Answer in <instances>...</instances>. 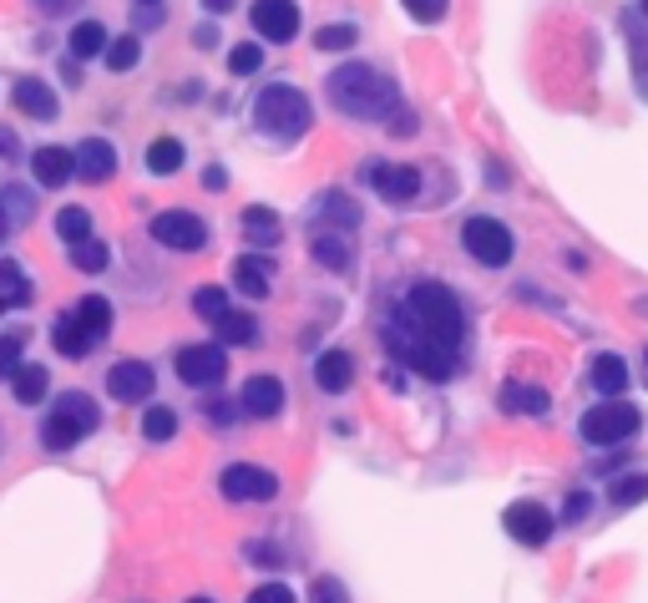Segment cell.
<instances>
[{"label":"cell","mask_w":648,"mask_h":603,"mask_svg":"<svg viewBox=\"0 0 648 603\" xmlns=\"http://www.w3.org/2000/svg\"><path fill=\"white\" fill-rule=\"evenodd\" d=\"M381 340L396 366H411L426 381H451L466 350V309L441 280H415L381 324Z\"/></svg>","instance_id":"cell-1"},{"label":"cell","mask_w":648,"mask_h":603,"mask_svg":"<svg viewBox=\"0 0 648 603\" xmlns=\"http://www.w3.org/2000/svg\"><path fill=\"white\" fill-rule=\"evenodd\" d=\"M324 91H329V107L354 122H390L400 107H406L396 76L381 72V66H370V61H345V66H335V72L324 76Z\"/></svg>","instance_id":"cell-2"},{"label":"cell","mask_w":648,"mask_h":603,"mask_svg":"<svg viewBox=\"0 0 648 603\" xmlns=\"http://www.w3.org/2000/svg\"><path fill=\"white\" fill-rule=\"evenodd\" d=\"M253 127H259V137H269V143H299V137L314 127V107L310 97L295 87V82H269L259 97H253Z\"/></svg>","instance_id":"cell-3"},{"label":"cell","mask_w":648,"mask_h":603,"mask_svg":"<svg viewBox=\"0 0 648 603\" xmlns=\"http://www.w3.org/2000/svg\"><path fill=\"white\" fill-rule=\"evenodd\" d=\"M97 427H102V406H97L87 391H61L57 406H51L41 421V446L46 452H72V446H82V436H91Z\"/></svg>","instance_id":"cell-4"},{"label":"cell","mask_w":648,"mask_h":603,"mask_svg":"<svg viewBox=\"0 0 648 603\" xmlns=\"http://www.w3.org/2000/svg\"><path fill=\"white\" fill-rule=\"evenodd\" d=\"M461 249L472 254L482 269H507L516 259V234L491 213H472L461 223Z\"/></svg>","instance_id":"cell-5"},{"label":"cell","mask_w":648,"mask_h":603,"mask_svg":"<svg viewBox=\"0 0 648 603\" xmlns=\"http://www.w3.org/2000/svg\"><path fill=\"white\" fill-rule=\"evenodd\" d=\"M638 427H644L638 406H628V401H619V396H603V406H588V411H583L577 436L588 446H619V442H628Z\"/></svg>","instance_id":"cell-6"},{"label":"cell","mask_w":648,"mask_h":603,"mask_svg":"<svg viewBox=\"0 0 648 603\" xmlns=\"http://www.w3.org/2000/svg\"><path fill=\"white\" fill-rule=\"evenodd\" d=\"M360 177H365L370 188L381 193L390 208H411L415 198H421V168L415 162H385V158H370L365 168H360Z\"/></svg>","instance_id":"cell-7"},{"label":"cell","mask_w":648,"mask_h":603,"mask_svg":"<svg viewBox=\"0 0 648 603\" xmlns=\"http://www.w3.org/2000/svg\"><path fill=\"white\" fill-rule=\"evenodd\" d=\"M173 376L188 391H213L228 376V355H223V345H183L173 355Z\"/></svg>","instance_id":"cell-8"},{"label":"cell","mask_w":648,"mask_h":603,"mask_svg":"<svg viewBox=\"0 0 648 603\" xmlns=\"http://www.w3.org/2000/svg\"><path fill=\"white\" fill-rule=\"evenodd\" d=\"M152 244H162V249L173 254H198L208 249V223L198 219V213H188V208H167V213H158V219L148 223Z\"/></svg>","instance_id":"cell-9"},{"label":"cell","mask_w":648,"mask_h":603,"mask_svg":"<svg viewBox=\"0 0 648 603\" xmlns=\"http://www.w3.org/2000/svg\"><path fill=\"white\" fill-rule=\"evenodd\" d=\"M279 477H274V471L269 467H253V462H234V467H223L219 471V492L228 502H274L279 497Z\"/></svg>","instance_id":"cell-10"},{"label":"cell","mask_w":648,"mask_h":603,"mask_svg":"<svg viewBox=\"0 0 648 603\" xmlns=\"http://www.w3.org/2000/svg\"><path fill=\"white\" fill-rule=\"evenodd\" d=\"M501 528H507V538L522 547H547V538H552V528H558V517L547 513L537 497H522L512 502L507 513H501Z\"/></svg>","instance_id":"cell-11"},{"label":"cell","mask_w":648,"mask_h":603,"mask_svg":"<svg viewBox=\"0 0 648 603\" xmlns=\"http://www.w3.org/2000/svg\"><path fill=\"white\" fill-rule=\"evenodd\" d=\"M249 21L259 30V41L269 46H289L299 36V0H253L249 5Z\"/></svg>","instance_id":"cell-12"},{"label":"cell","mask_w":648,"mask_h":603,"mask_svg":"<svg viewBox=\"0 0 648 603\" xmlns=\"http://www.w3.org/2000/svg\"><path fill=\"white\" fill-rule=\"evenodd\" d=\"M152 391H158V370L148 360H117L107 370V396L122 406H148Z\"/></svg>","instance_id":"cell-13"},{"label":"cell","mask_w":648,"mask_h":603,"mask_svg":"<svg viewBox=\"0 0 648 603\" xmlns=\"http://www.w3.org/2000/svg\"><path fill=\"white\" fill-rule=\"evenodd\" d=\"M238 406H244V416H253V421H274V416H284V406H289V391H284L279 376H249L244 391H238Z\"/></svg>","instance_id":"cell-14"},{"label":"cell","mask_w":648,"mask_h":603,"mask_svg":"<svg viewBox=\"0 0 648 603\" xmlns=\"http://www.w3.org/2000/svg\"><path fill=\"white\" fill-rule=\"evenodd\" d=\"M619 30H623V46H628V66H634V87L638 97L648 102V15L638 11H623L619 15Z\"/></svg>","instance_id":"cell-15"},{"label":"cell","mask_w":648,"mask_h":603,"mask_svg":"<svg viewBox=\"0 0 648 603\" xmlns=\"http://www.w3.org/2000/svg\"><path fill=\"white\" fill-rule=\"evenodd\" d=\"M11 102H15V112H21V118H30V122H57L61 118L57 91L46 87V82H36V76H15Z\"/></svg>","instance_id":"cell-16"},{"label":"cell","mask_w":648,"mask_h":603,"mask_svg":"<svg viewBox=\"0 0 648 603\" xmlns=\"http://www.w3.org/2000/svg\"><path fill=\"white\" fill-rule=\"evenodd\" d=\"M314 385H320L324 396H345L354 385V355L350 350H320L314 355V366H310Z\"/></svg>","instance_id":"cell-17"},{"label":"cell","mask_w":648,"mask_h":603,"mask_svg":"<svg viewBox=\"0 0 648 603\" xmlns=\"http://www.w3.org/2000/svg\"><path fill=\"white\" fill-rule=\"evenodd\" d=\"M76 152V177L82 183H107V177L117 173V148L107 143V137H82V148Z\"/></svg>","instance_id":"cell-18"},{"label":"cell","mask_w":648,"mask_h":603,"mask_svg":"<svg viewBox=\"0 0 648 603\" xmlns=\"http://www.w3.org/2000/svg\"><path fill=\"white\" fill-rule=\"evenodd\" d=\"M51 345H57V355H66V360H87V355L97 350L102 340L91 335L87 324H82L72 309H66V315H57V320H51Z\"/></svg>","instance_id":"cell-19"},{"label":"cell","mask_w":648,"mask_h":603,"mask_svg":"<svg viewBox=\"0 0 648 603\" xmlns=\"http://www.w3.org/2000/svg\"><path fill=\"white\" fill-rule=\"evenodd\" d=\"M30 177L41 188H66L76 177V152L72 148H36L30 152Z\"/></svg>","instance_id":"cell-20"},{"label":"cell","mask_w":648,"mask_h":603,"mask_svg":"<svg viewBox=\"0 0 648 603\" xmlns=\"http://www.w3.org/2000/svg\"><path fill=\"white\" fill-rule=\"evenodd\" d=\"M234 290L249 299H269V290H274V259H264V254H238Z\"/></svg>","instance_id":"cell-21"},{"label":"cell","mask_w":648,"mask_h":603,"mask_svg":"<svg viewBox=\"0 0 648 603\" xmlns=\"http://www.w3.org/2000/svg\"><path fill=\"white\" fill-rule=\"evenodd\" d=\"M238 234H244V244H259V249H274L284 238V219L274 213L269 204H253L244 208V219H238Z\"/></svg>","instance_id":"cell-22"},{"label":"cell","mask_w":648,"mask_h":603,"mask_svg":"<svg viewBox=\"0 0 648 603\" xmlns=\"http://www.w3.org/2000/svg\"><path fill=\"white\" fill-rule=\"evenodd\" d=\"M497 406L507 416H547V406H552V396H547L543 385H527V381H507L497 391Z\"/></svg>","instance_id":"cell-23"},{"label":"cell","mask_w":648,"mask_h":603,"mask_svg":"<svg viewBox=\"0 0 648 603\" xmlns=\"http://www.w3.org/2000/svg\"><path fill=\"white\" fill-rule=\"evenodd\" d=\"M588 385L598 391V396H623V391H628V360L613 355V350L593 355L588 360Z\"/></svg>","instance_id":"cell-24"},{"label":"cell","mask_w":648,"mask_h":603,"mask_svg":"<svg viewBox=\"0 0 648 603\" xmlns=\"http://www.w3.org/2000/svg\"><path fill=\"white\" fill-rule=\"evenodd\" d=\"M310 254H314V264L335 269V274H345V269L354 264V249H350V234H345V229H324V234H314Z\"/></svg>","instance_id":"cell-25"},{"label":"cell","mask_w":648,"mask_h":603,"mask_svg":"<svg viewBox=\"0 0 648 603\" xmlns=\"http://www.w3.org/2000/svg\"><path fill=\"white\" fill-rule=\"evenodd\" d=\"M46 391H51V370L46 366H30V360H21L11 376V396L15 406H41Z\"/></svg>","instance_id":"cell-26"},{"label":"cell","mask_w":648,"mask_h":603,"mask_svg":"<svg viewBox=\"0 0 648 603\" xmlns=\"http://www.w3.org/2000/svg\"><path fill=\"white\" fill-rule=\"evenodd\" d=\"M30 274L15 259H0V315H11V309H26L30 305Z\"/></svg>","instance_id":"cell-27"},{"label":"cell","mask_w":648,"mask_h":603,"mask_svg":"<svg viewBox=\"0 0 648 603\" xmlns=\"http://www.w3.org/2000/svg\"><path fill=\"white\" fill-rule=\"evenodd\" d=\"M107 41H112V36H107L102 21H76L72 36H66V51H72L76 61H91V57H102L107 51Z\"/></svg>","instance_id":"cell-28"},{"label":"cell","mask_w":648,"mask_h":603,"mask_svg":"<svg viewBox=\"0 0 648 603\" xmlns=\"http://www.w3.org/2000/svg\"><path fill=\"white\" fill-rule=\"evenodd\" d=\"M223 345H259V320L249 309H223V320H213Z\"/></svg>","instance_id":"cell-29"},{"label":"cell","mask_w":648,"mask_h":603,"mask_svg":"<svg viewBox=\"0 0 648 603\" xmlns=\"http://www.w3.org/2000/svg\"><path fill=\"white\" fill-rule=\"evenodd\" d=\"M320 219H324V223H335V229H345V234H350V229H360V219H365V213H360V208L350 204V193L329 188V193H320Z\"/></svg>","instance_id":"cell-30"},{"label":"cell","mask_w":648,"mask_h":603,"mask_svg":"<svg viewBox=\"0 0 648 603\" xmlns=\"http://www.w3.org/2000/svg\"><path fill=\"white\" fill-rule=\"evenodd\" d=\"M183 158H188V152H183L177 137H152L148 143V173L152 177H173L177 168H183Z\"/></svg>","instance_id":"cell-31"},{"label":"cell","mask_w":648,"mask_h":603,"mask_svg":"<svg viewBox=\"0 0 648 603\" xmlns=\"http://www.w3.org/2000/svg\"><path fill=\"white\" fill-rule=\"evenodd\" d=\"M72 315L87 324L97 340H107V330H112V299H102V295H82L72 305Z\"/></svg>","instance_id":"cell-32"},{"label":"cell","mask_w":648,"mask_h":603,"mask_svg":"<svg viewBox=\"0 0 648 603\" xmlns=\"http://www.w3.org/2000/svg\"><path fill=\"white\" fill-rule=\"evenodd\" d=\"M102 61H107V72H133L137 61H142V41H137V30H127V36H112L107 41V51H102Z\"/></svg>","instance_id":"cell-33"},{"label":"cell","mask_w":648,"mask_h":603,"mask_svg":"<svg viewBox=\"0 0 648 603\" xmlns=\"http://www.w3.org/2000/svg\"><path fill=\"white\" fill-rule=\"evenodd\" d=\"M107 264H112V249H107L102 238H82V244H72V269H82V274H102Z\"/></svg>","instance_id":"cell-34"},{"label":"cell","mask_w":648,"mask_h":603,"mask_svg":"<svg viewBox=\"0 0 648 603\" xmlns=\"http://www.w3.org/2000/svg\"><path fill=\"white\" fill-rule=\"evenodd\" d=\"M142 436H148L152 446L173 442L177 436V411L173 406H148V416H142Z\"/></svg>","instance_id":"cell-35"},{"label":"cell","mask_w":648,"mask_h":603,"mask_svg":"<svg viewBox=\"0 0 648 603\" xmlns=\"http://www.w3.org/2000/svg\"><path fill=\"white\" fill-rule=\"evenodd\" d=\"M57 234L66 238V244H82V238H91V213L87 208H61L57 213Z\"/></svg>","instance_id":"cell-36"},{"label":"cell","mask_w":648,"mask_h":603,"mask_svg":"<svg viewBox=\"0 0 648 603\" xmlns=\"http://www.w3.org/2000/svg\"><path fill=\"white\" fill-rule=\"evenodd\" d=\"M608 497H613V507H638V502H648V471H634V477H619Z\"/></svg>","instance_id":"cell-37"},{"label":"cell","mask_w":648,"mask_h":603,"mask_svg":"<svg viewBox=\"0 0 648 603\" xmlns=\"http://www.w3.org/2000/svg\"><path fill=\"white\" fill-rule=\"evenodd\" d=\"M223 309H228V295H223L219 284H203V290H192V315L198 320H223Z\"/></svg>","instance_id":"cell-38"},{"label":"cell","mask_w":648,"mask_h":603,"mask_svg":"<svg viewBox=\"0 0 648 603\" xmlns=\"http://www.w3.org/2000/svg\"><path fill=\"white\" fill-rule=\"evenodd\" d=\"M354 41H360V30H354L350 21H335V26L314 30V46H320V51H350Z\"/></svg>","instance_id":"cell-39"},{"label":"cell","mask_w":648,"mask_h":603,"mask_svg":"<svg viewBox=\"0 0 648 603\" xmlns=\"http://www.w3.org/2000/svg\"><path fill=\"white\" fill-rule=\"evenodd\" d=\"M259 66H264V46H259V41H244V46L228 51V72H234V76H253Z\"/></svg>","instance_id":"cell-40"},{"label":"cell","mask_w":648,"mask_h":603,"mask_svg":"<svg viewBox=\"0 0 648 603\" xmlns=\"http://www.w3.org/2000/svg\"><path fill=\"white\" fill-rule=\"evenodd\" d=\"M21 345H26V330H5L0 335V381H11L15 366H21Z\"/></svg>","instance_id":"cell-41"},{"label":"cell","mask_w":648,"mask_h":603,"mask_svg":"<svg viewBox=\"0 0 648 603\" xmlns=\"http://www.w3.org/2000/svg\"><path fill=\"white\" fill-rule=\"evenodd\" d=\"M400 5H406V15L421 21V26H436V21H446V11H451V0H400Z\"/></svg>","instance_id":"cell-42"},{"label":"cell","mask_w":648,"mask_h":603,"mask_svg":"<svg viewBox=\"0 0 648 603\" xmlns=\"http://www.w3.org/2000/svg\"><path fill=\"white\" fill-rule=\"evenodd\" d=\"M310 603H350V589H345L335 574H320L310 583Z\"/></svg>","instance_id":"cell-43"},{"label":"cell","mask_w":648,"mask_h":603,"mask_svg":"<svg viewBox=\"0 0 648 603\" xmlns=\"http://www.w3.org/2000/svg\"><path fill=\"white\" fill-rule=\"evenodd\" d=\"M0 204H5V213H11L15 229H21V223H30V193L26 188H5V193H0Z\"/></svg>","instance_id":"cell-44"},{"label":"cell","mask_w":648,"mask_h":603,"mask_svg":"<svg viewBox=\"0 0 648 603\" xmlns=\"http://www.w3.org/2000/svg\"><path fill=\"white\" fill-rule=\"evenodd\" d=\"M244 603H295V589H289L284 578H274V583H259V589H253Z\"/></svg>","instance_id":"cell-45"},{"label":"cell","mask_w":648,"mask_h":603,"mask_svg":"<svg viewBox=\"0 0 648 603\" xmlns=\"http://www.w3.org/2000/svg\"><path fill=\"white\" fill-rule=\"evenodd\" d=\"M238 416H244L238 401H208V421H213V427H234Z\"/></svg>","instance_id":"cell-46"},{"label":"cell","mask_w":648,"mask_h":603,"mask_svg":"<svg viewBox=\"0 0 648 603\" xmlns=\"http://www.w3.org/2000/svg\"><path fill=\"white\" fill-rule=\"evenodd\" d=\"M588 513H593V497H588V492H573V497L562 502V522H583Z\"/></svg>","instance_id":"cell-47"},{"label":"cell","mask_w":648,"mask_h":603,"mask_svg":"<svg viewBox=\"0 0 648 603\" xmlns=\"http://www.w3.org/2000/svg\"><path fill=\"white\" fill-rule=\"evenodd\" d=\"M244 558L264 563V568H284V553H279V547H269V543H249V547H244Z\"/></svg>","instance_id":"cell-48"},{"label":"cell","mask_w":648,"mask_h":603,"mask_svg":"<svg viewBox=\"0 0 648 603\" xmlns=\"http://www.w3.org/2000/svg\"><path fill=\"white\" fill-rule=\"evenodd\" d=\"M219 41H223V36H219L213 21H198V26H192V46H198V51H213Z\"/></svg>","instance_id":"cell-49"},{"label":"cell","mask_w":648,"mask_h":603,"mask_svg":"<svg viewBox=\"0 0 648 603\" xmlns=\"http://www.w3.org/2000/svg\"><path fill=\"white\" fill-rule=\"evenodd\" d=\"M30 5H36L41 15H72L82 0H30Z\"/></svg>","instance_id":"cell-50"},{"label":"cell","mask_w":648,"mask_h":603,"mask_svg":"<svg viewBox=\"0 0 648 603\" xmlns=\"http://www.w3.org/2000/svg\"><path fill=\"white\" fill-rule=\"evenodd\" d=\"M390 133H396V137H411L415 133V112H411V107H400L396 118H390Z\"/></svg>","instance_id":"cell-51"},{"label":"cell","mask_w":648,"mask_h":603,"mask_svg":"<svg viewBox=\"0 0 648 603\" xmlns=\"http://www.w3.org/2000/svg\"><path fill=\"white\" fill-rule=\"evenodd\" d=\"M167 21V5H137V26H162Z\"/></svg>","instance_id":"cell-52"},{"label":"cell","mask_w":648,"mask_h":603,"mask_svg":"<svg viewBox=\"0 0 648 603\" xmlns=\"http://www.w3.org/2000/svg\"><path fill=\"white\" fill-rule=\"evenodd\" d=\"M198 5H203L208 15H228V11H234V5H238V0H198Z\"/></svg>","instance_id":"cell-53"},{"label":"cell","mask_w":648,"mask_h":603,"mask_svg":"<svg viewBox=\"0 0 648 603\" xmlns=\"http://www.w3.org/2000/svg\"><path fill=\"white\" fill-rule=\"evenodd\" d=\"M203 183H208V188H213V193H219V188H228V173H223V168H208V173H203Z\"/></svg>","instance_id":"cell-54"},{"label":"cell","mask_w":648,"mask_h":603,"mask_svg":"<svg viewBox=\"0 0 648 603\" xmlns=\"http://www.w3.org/2000/svg\"><path fill=\"white\" fill-rule=\"evenodd\" d=\"M15 234V223H11V213H5V204H0V244Z\"/></svg>","instance_id":"cell-55"},{"label":"cell","mask_w":648,"mask_h":603,"mask_svg":"<svg viewBox=\"0 0 648 603\" xmlns=\"http://www.w3.org/2000/svg\"><path fill=\"white\" fill-rule=\"evenodd\" d=\"M0 158H15V137L11 133H0Z\"/></svg>","instance_id":"cell-56"},{"label":"cell","mask_w":648,"mask_h":603,"mask_svg":"<svg viewBox=\"0 0 648 603\" xmlns=\"http://www.w3.org/2000/svg\"><path fill=\"white\" fill-rule=\"evenodd\" d=\"M188 603H219V599H208V593H198V599H188Z\"/></svg>","instance_id":"cell-57"},{"label":"cell","mask_w":648,"mask_h":603,"mask_svg":"<svg viewBox=\"0 0 648 603\" xmlns=\"http://www.w3.org/2000/svg\"><path fill=\"white\" fill-rule=\"evenodd\" d=\"M137 5H162V0H137Z\"/></svg>","instance_id":"cell-58"},{"label":"cell","mask_w":648,"mask_h":603,"mask_svg":"<svg viewBox=\"0 0 648 603\" xmlns=\"http://www.w3.org/2000/svg\"><path fill=\"white\" fill-rule=\"evenodd\" d=\"M638 11H644V15H648V0H638Z\"/></svg>","instance_id":"cell-59"},{"label":"cell","mask_w":648,"mask_h":603,"mask_svg":"<svg viewBox=\"0 0 648 603\" xmlns=\"http://www.w3.org/2000/svg\"><path fill=\"white\" fill-rule=\"evenodd\" d=\"M644 366H648V350H644Z\"/></svg>","instance_id":"cell-60"}]
</instances>
